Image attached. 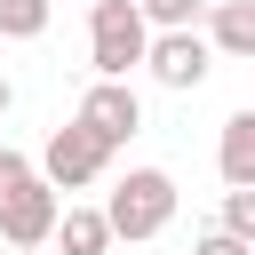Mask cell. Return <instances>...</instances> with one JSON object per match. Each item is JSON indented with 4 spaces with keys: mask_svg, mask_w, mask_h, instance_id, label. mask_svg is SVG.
Segmentation results:
<instances>
[{
    "mask_svg": "<svg viewBox=\"0 0 255 255\" xmlns=\"http://www.w3.org/2000/svg\"><path fill=\"white\" fill-rule=\"evenodd\" d=\"M215 231L255 247V183H247V191H223V223H215Z\"/></svg>",
    "mask_w": 255,
    "mask_h": 255,
    "instance_id": "cell-12",
    "label": "cell"
},
{
    "mask_svg": "<svg viewBox=\"0 0 255 255\" xmlns=\"http://www.w3.org/2000/svg\"><path fill=\"white\" fill-rule=\"evenodd\" d=\"M56 0H0V40H40Z\"/></svg>",
    "mask_w": 255,
    "mask_h": 255,
    "instance_id": "cell-10",
    "label": "cell"
},
{
    "mask_svg": "<svg viewBox=\"0 0 255 255\" xmlns=\"http://www.w3.org/2000/svg\"><path fill=\"white\" fill-rule=\"evenodd\" d=\"M88 8H96V0H88Z\"/></svg>",
    "mask_w": 255,
    "mask_h": 255,
    "instance_id": "cell-18",
    "label": "cell"
},
{
    "mask_svg": "<svg viewBox=\"0 0 255 255\" xmlns=\"http://www.w3.org/2000/svg\"><path fill=\"white\" fill-rule=\"evenodd\" d=\"M143 72H151L159 88L191 96V88L215 72V56H207V40H199V32H151V48H143Z\"/></svg>",
    "mask_w": 255,
    "mask_h": 255,
    "instance_id": "cell-6",
    "label": "cell"
},
{
    "mask_svg": "<svg viewBox=\"0 0 255 255\" xmlns=\"http://www.w3.org/2000/svg\"><path fill=\"white\" fill-rule=\"evenodd\" d=\"M56 215H64V199L32 175V183H16L8 199H0V255H24V247H48V231H56Z\"/></svg>",
    "mask_w": 255,
    "mask_h": 255,
    "instance_id": "cell-5",
    "label": "cell"
},
{
    "mask_svg": "<svg viewBox=\"0 0 255 255\" xmlns=\"http://www.w3.org/2000/svg\"><path fill=\"white\" fill-rule=\"evenodd\" d=\"M104 167H112V151H104V143H96L88 128H72V120H64V128L48 135V151H40V167H32V175H40V183H48L56 199H64V191H88V183H96Z\"/></svg>",
    "mask_w": 255,
    "mask_h": 255,
    "instance_id": "cell-3",
    "label": "cell"
},
{
    "mask_svg": "<svg viewBox=\"0 0 255 255\" xmlns=\"http://www.w3.org/2000/svg\"><path fill=\"white\" fill-rule=\"evenodd\" d=\"M191 255H255V247H247V239H223V231H207V239H199Z\"/></svg>",
    "mask_w": 255,
    "mask_h": 255,
    "instance_id": "cell-14",
    "label": "cell"
},
{
    "mask_svg": "<svg viewBox=\"0 0 255 255\" xmlns=\"http://www.w3.org/2000/svg\"><path fill=\"white\" fill-rule=\"evenodd\" d=\"M72 128H88L104 151H120L135 128H143V96L128 88V80H96L88 96H80V112H72Z\"/></svg>",
    "mask_w": 255,
    "mask_h": 255,
    "instance_id": "cell-4",
    "label": "cell"
},
{
    "mask_svg": "<svg viewBox=\"0 0 255 255\" xmlns=\"http://www.w3.org/2000/svg\"><path fill=\"white\" fill-rule=\"evenodd\" d=\"M96 215H104L112 239H159V231L175 223V175H167V167H128Z\"/></svg>",
    "mask_w": 255,
    "mask_h": 255,
    "instance_id": "cell-1",
    "label": "cell"
},
{
    "mask_svg": "<svg viewBox=\"0 0 255 255\" xmlns=\"http://www.w3.org/2000/svg\"><path fill=\"white\" fill-rule=\"evenodd\" d=\"M24 255H48V247H24Z\"/></svg>",
    "mask_w": 255,
    "mask_h": 255,
    "instance_id": "cell-16",
    "label": "cell"
},
{
    "mask_svg": "<svg viewBox=\"0 0 255 255\" xmlns=\"http://www.w3.org/2000/svg\"><path fill=\"white\" fill-rule=\"evenodd\" d=\"M151 48V24L128 8V0H96L88 8V56H96V80H128Z\"/></svg>",
    "mask_w": 255,
    "mask_h": 255,
    "instance_id": "cell-2",
    "label": "cell"
},
{
    "mask_svg": "<svg viewBox=\"0 0 255 255\" xmlns=\"http://www.w3.org/2000/svg\"><path fill=\"white\" fill-rule=\"evenodd\" d=\"M215 159H223V183H231V191H247V183H255V112H231V120H223Z\"/></svg>",
    "mask_w": 255,
    "mask_h": 255,
    "instance_id": "cell-8",
    "label": "cell"
},
{
    "mask_svg": "<svg viewBox=\"0 0 255 255\" xmlns=\"http://www.w3.org/2000/svg\"><path fill=\"white\" fill-rule=\"evenodd\" d=\"M128 8H143V0H128Z\"/></svg>",
    "mask_w": 255,
    "mask_h": 255,
    "instance_id": "cell-17",
    "label": "cell"
},
{
    "mask_svg": "<svg viewBox=\"0 0 255 255\" xmlns=\"http://www.w3.org/2000/svg\"><path fill=\"white\" fill-rule=\"evenodd\" d=\"M16 183H32V159H24V151H8V143H0V199H8V191H16Z\"/></svg>",
    "mask_w": 255,
    "mask_h": 255,
    "instance_id": "cell-13",
    "label": "cell"
},
{
    "mask_svg": "<svg viewBox=\"0 0 255 255\" xmlns=\"http://www.w3.org/2000/svg\"><path fill=\"white\" fill-rule=\"evenodd\" d=\"M135 16H143V24H159V32H199V16H207V0H143Z\"/></svg>",
    "mask_w": 255,
    "mask_h": 255,
    "instance_id": "cell-11",
    "label": "cell"
},
{
    "mask_svg": "<svg viewBox=\"0 0 255 255\" xmlns=\"http://www.w3.org/2000/svg\"><path fill=\"white\" fill-rule=\"evenodd\" d=\"M48 247H64V255H112V231H104L96 207H64L56 231H48Z\"/></svg>",
    "mask_w": 255,
    "mask_h": 255,
    "instance_id": "cell-9",
    "label": "cell"
},
{
    "mask_svg": "<svg viewBox=\"0 0 255 255\" xmlns=\"http://www.w3.org/2000/svg\"><path fill=\"white\" fill-rule=\"evenodd\" d=\"M255 56V0H207V56Z\"/></svg>",
    "mask_w": 255,
    "mask_h": 255,
    "instance_id": "cell-7",
    "label": "cell"
},
{
    "mask_svg": "<svg viewBox=\"0 0 255 255\" xmlns=\"http://www.w3.org/2000/svg\"><path fill=\"white\" fill-rule=\"evenodd\" d=\"M8 104H16V88H8V72H0V112H8Z\"/></svg>",
    "mask_w": 255,
    "mask_h": 255,
    "instance_id": "cell-15",
    "label": "cell"
}]
</instances>
